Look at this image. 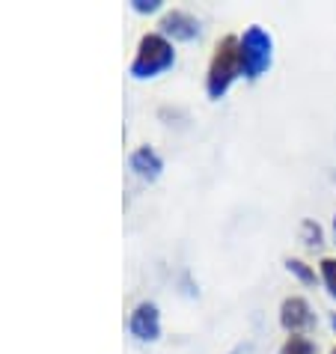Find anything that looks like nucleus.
<instances>
[{
	"label": "nucleus",
	"instance_id": "11",
	"mask_svg": "<svg viewBox=\"0 0 336 354\" xmlns=\"http://www.w3.org/2000/svg\"><path fill=\"white\" fill-rule=\"evenodd\" d=\"M301 235H304V244H310V248H319V244L324 241V232H321V226L315 221H304L301 223Z\"/></svg>",
	"mask_w": 336,
	"mask_h": 354
},
{
	"label": "nucleus",
	"instance_id": "6",
	"mask_svg": "<svg viewBox=\"0 0 336 354\" xmlns=\"http://www.w3.org/2000/svg\"><path fill=\"white\" fill-rule=\"evenodd\" d=\"M161 30L173 39H182V42H191V39L200 36V21L191 12H182V9H173V12L164 15Z\"/></svg>",
	"mask_w": 336,
	"mask_h": 354
},
{
	"label": "nucleus",
	"instance_id": "5",
	"mask_svg": "<svg viewBox=\"0 0 336 354\" xmlns=\"http://www.w3.org/2000/svg\"><path fill=\"white\" fill-rule=\"evenodd\" d=\"M128 328L140 342H155L161 337V316H158V307L149 301L137 304L134 313H131V322H128Z\"/></svg>",
	"mask_w": 336,
	"mask_h": 354
},
{
	"label": "nucleus",
	"instance_id": "8",
	"mask_svg": "<svg viewBox=\"0 0 336 354\" xmlns=\"http://www.w3.org/2000/svg\"><path fill=\"white\" fill-rule=\"evenodd\" d=\"M280 354H319V346H315L310 337H304V333H289V339L283 342Z\"/></svg>",
	"mask_w": 336,
	"mask_h": 354
},
{
	"label": "nucleus",
	"instance_id": "13",
	"mask_svg": "<svg viewBox=\"0 0 336 354\" xmlns=\"http://www.w3.org/2000/svg\"><path fill=\"white\" fill-rule=\"evenodd\" d=\"M330 328H333V333H336V313H333V316H330Z\"/></svg>",
	"mask_w": 336,
	"mask_h": 354
},
{
	"label": "nucleus",
	"instance_id": "1",
	"mask_svg": "<svg viewBox=\"0 0 336 354\" xmlns=\"http://www.w3.org/2000/svg\"><path fill=\"white\" fill-rule=\"evenodd\" d=\"M244 75L241 66V39L239 36H223L214 45L212 63H209V77H205V90L212 98H221L230 86L235 84V77Z\"/></svg>",
	"mask_w": 336,
	"mask_h": 354
},
{
	"label": "nucleus",
	"instance_id": "3",
	"mask_svg": "<svg viewBox=\"0 0 336 354\" xmlns=\"http://www.w3.org/2000/svg\"><path fill=\"white\" fill-rule=\"evenodd\" d=\"M271 57H274V42H271V36L265 33L259 24L247 27L244 36H241V66H244V77H250V81L262 77L265 72H268V66H271Z\"/></svg>",
	"mask_w": 336,
	"mask_h": 354
},
{
	"label": "nucleus",
	"instance_id": "12",
	"mask_svg": "<svg viewBox=\"0 0 336 354\" xmlns=\"http://www.w3.org/2000/svg\"><path fill=\"white\" fill-rule=\"evenodd\" d=\"M134 12H155V9H161V0H134Z\"/></svg>",
	"mask_w": 336,
	"mask_h": 354
},
{
	"label": "nucleus",
	"instance_id": "14",
	"mask_svg": "<svg viewBox=\"0 0 336 354\" xmlns=\"http://www.w3.org/2000/svg\"><path fill=\"white\" fill-rule=\"evenodd\" d=\"M330 354H336V348H333V351H330Z\"/></svg>",
	"mask_w": 336,
	"mask_h": 354
},
{
	"label": "nucleus",
	"instance_id": "10",
	"mask_svg": "<svg viewBox=\"0 0 336 354\" xmlns=\"http://www.w3.org/2000/svg\"><path fill=\"white\" fill-rule=\"evenodd\" d=\"M286 268H289L301 283H306V286H312L315 283V268H310L304 259H286Z\"/></svg>",
	"mask_w": 336,
	"mask_h": 354
},
{
	"label": "nucleus",
	"instance_id": "7",
	"mask_svg": "<svg viewBox=\"0 0 336 354\" xmlns=\"http://www.w3.org/2000/svg\"><path fill=\"white\" fill-rule=\"evenodd\" d=\"M131 170L137 176H143V179H158L161 170H164V161H161V155H158L155 149L143 146V149H137L131 155Z\"/></svg>",
	"mask_w": 336,
	"mask_h": 354
},
{
	"label": "nucleus",
	"instance_id": "9",
	"mask_svg": "<svg viewBox=\"0 0 336 354\" xmlns=\"http://www.w3.org/2000/svg\"><path fill=\"white\" fill-rule=\"evenodd\" d=\"M319 271H321L324 289L330 292V298H336V259H333V257H324V259L319 262Z\"/></svg>",
	"mask_w": 336,
	"mask_h": 354
},
{
	"label": "nucleus",
	"instance_id": "2",
	"mask_svg": "<svg viewBox=\"0 0 336 354\" xmlns=\"http://www.w3.org/2000/svg\"><path fill=\"white\" fill-rule=\"evenodd\" d=\"M176 54H173V45L167 42L161 33H146L137 45V54H134V63H131V75L134 77H155L167 72L173 66Z\"/></svg>",
	"mask_w": 336,
	"mask_h": 354
},
{
	"label": "nucleus",
	"instance_id": "4",
	"mask_svg": "<svg viewBox=\"0 0 336 354\" xmlns=\"http://www.w3.org/2000/svg\"><path fill=\"white\" fill-rule=\"evenodd\" d=\"M280 324L289 333H304V337H306V330L315 324V313L310 307V301L301 298V295L286 298L283 307H280Z\"/></svg>",
	"mask_w": 336,
	"mask_h": 354
}]
</instances>
